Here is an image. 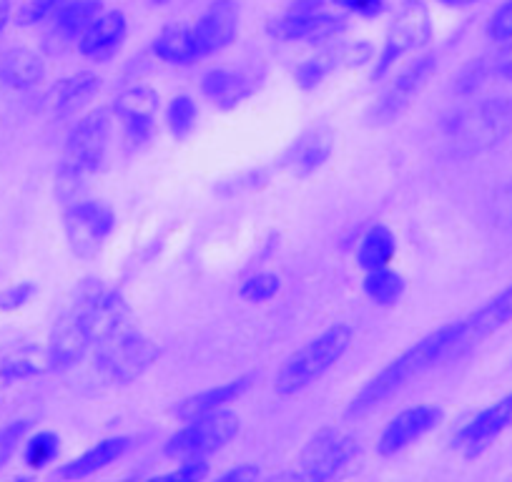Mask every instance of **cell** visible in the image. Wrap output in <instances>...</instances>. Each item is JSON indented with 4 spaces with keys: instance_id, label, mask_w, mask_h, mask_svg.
<instances>
[{
    "instance_id": "obj_15",
    "label": "cell",
    "mask_w": 512,
    "mask_h": 482,
    "mask_svg": "<svg viewBox=\"0 0 512 482\" xmlns=\"http://www.w3.org/2000/svg\"><path fill=\"white\" fill-rule=\"evenodd\" d=\"M156 111H159V96L151 88L136 86L123 91L113 103V113L123 124L128 144H149L156 131Z\"/></svg>"
},
{
    "instance_id": "obj_27",
    "label": "cell",
    "mask_w": 512,
    "mask_h": 482,
    "mask_svg": "<svg viewBox=\"0 0 512 482\" xmlns=\"http://www.w3.org/2000/svg\"><path fill=\"white\" fill-rule=\"evenodd\" d=\"M98 91H101V76L91 71L73 73V76L61 78L56 83V88H53V106H56V111L68 113L81 106V103L91 101Z\"/></svg>"
},
{
    "instance_id": "obj_25",
    "label": "cell",
    "mask_w": 512,
    "mask_h": 482,
    "mask_svg": "<svg viewBox=\"0 0 512 482\" xmlns=\"http://www.w3.org/2000/svg\"><path fill=\"white\" fill-rule=\"evenodd\" d=\"M339 61H359V48L357 46H344L334 48V51H322L319 56L307 58L304 63H299L297 71H294V81L304 91H312V88L322 86L327 81V76H332L337 71Z\"/></svg>"
},
{
    "instance_id": "obj_3",
    "label": "cell",
    "mask_w": 512,
    "mask_h": 482,
    "mask_svg": "<svg viewBox=\"0 0 512 482\" xmlns=\"http://www.w3.org/2000/svg\"><path fill=\"white\" fill-rule=\"evenodd\" d=\"M352 327L349 324H334L324 329L319 337L309 339L304 347H299L279 370L274 392L279 397H297L304 390L322 380L332 367H337L339 359L347 354L352 344Z\"/></svg>"
},
{
    "instance_id": "obj_40",
    "label": "cell",
    "mask_w": 512,
    "mask_h": 482,
    "mask_svg": "<svg viewBox=\"0 0 512 482\" xmlns=\"http://www.w3.org/2000/svg\"><path fill=\"white\" fill-rule=\"evenodd\" d=\"M33 292H36V287H33V284H28V282L16 284V287H11L8 292L0 294V309L11 312V309L23 307V304L33 297Z\"/></svg>"
},
{
    "instance_id": "obj_22",
    "label": "cell",
    "mask_w": 512,
    "mask_h": 482,
    "mask_svg": "<svg viewBox=\"0 0 512 482\" xmlns=\"http://www.w3.org/2000/svg\"><path fill=\"white\" fill-rule=\"evenodd\" d=\"M128 445H131L128 437H108V440H101L96 447L83 452L81 457L66 462V465L58 470V477H66V480H86V477L96 475V472L106 470L108 465L121 460V457L126 455Z\"/></svg>"
},
{
    "instance_id": "obj_2",
    "label": "cell",
    "mask_w": 512,
    "mask_h": 482,
    "mask_svg": "<svg viewBox=\"0 0 512 482\" xmlns=\"http://www.w3.org/2000/svg\"><path fill=\"white\" fill-rule=\"evenodd\" d=\"M457 337H460V322L442 324L440 329L422 337L420 342L412 344L410 349L395 357L387 367L369 377L362 390L352 397L347 407V417H364L377 407L387 405L395 395H400L407 385L437 367L442 359H450L455 352Z\"/></svg>"
},
{
    "instance_id": "obj_36",
    "label": "cell",
    "mask_w": 512,
    "mask_h": 482,
    "mask_svg": "<svg viewBox=\"0 0 512 482\" xmlns=\"http://www.w3.org/2000/svg\"><path fill=\"white\" fill-rule=\"evenodd\" d=\"M61 3L63 0H28L21 11V23L23 26H33V23L51 21L58 8H61Z\"/></svg>"
},
{
    "instance_id": "obj_8",
    "label": "cell",
    "mask_w": 512,
    "mask_h": 482,
    "mask_svg": "<svg viewBox=\"0 0 512 482\" xmlns=\"http://www.w3.org/2000/svg\"><path fill=\"white\" fill-rule=\"evenodd\" d=\"M239 435V417L231 410H216L209 415H201L189 420L169 442L164 452L176 460L186 457H206L211 452L221 450Z\"/></svg>"
},
{
    "instance_id": "obj_34",
    "label": "cell",
    "mask_w": 512,
    "mask_h": 482,
    "mask_svg": "<svg viewBox=\"0 0 512 482\" xmlns=\"http://www.w3.org/2000/svg\"><path fill=\"white\" fill-rule=\"evenodd\" d=\"M31 430V422L28 420H16L11 425L0 427V470L11 462V457L16 455V450L21 447L23 437Z\"/></svg>"
},
{
    "instance_id": "obj_17",
    "label": "cell",
    "mask_w": 512,
    "mask_h": 482,
    "mask_svg": "<svg viewBox=\"0 0 512 482\" xmlns=\"http://www.w3.org/2000/svg\"><path fill=\"white\" fill-rule=\"evenodd\" d=\"M194 36L201 58H209L229 48L239 36V6L234 0H214L196 21Z\"/></svg>"
},
{
    "instance_id": "obj_35",
    "label": "cell",
    "mask_w": 512,
    "mask_h": 482,
    "mask_svg": "<svg viewBox=\"0 0 512 482\" xmlns=\"http://www.w3.org/2000/svg\"><path fill=\"white\" fill-rule=\"evenodd\" d=\"M487 36L497 43H505L512 38V0H505L500 8L487 21Z\"/></svg>"
},
{
    "instance_id": "obj_12",
    "label": "cell",
    "mask_w": 512,
    "mask_h": 482,
    "mask_svg": "<svg viewBox=\"0 0 512 482\" xmlns=\"http://www.w3.org/2000/svg\"><path fill=\"white\" fill-rule=\"evenodd\" d=\"M435 68L437 58L432 56V53H425V56H420L417 61H412L410 66L390 83V88L382 93V98L374 103L372 113H369L372 124H390V121H395V118L410 106L412 98L427 86V81L432 78Z\"/></svg>"
},
{
    "instance_id": "obj_19",
    "label": "cell",
    "mask_w": 512,
    "mask_h": 482,
    "mask_svg": "<svg viewBox=\"0 0 512 482\" xmlns=\"http://www.w3.org/2000/svg\"><path fill=\"white\" fill-rule=\"evenodd\" d=\"M256 88H259V81L249 71L214 68V71L204 73V78H201V91H204V96L214 106L224 108V111L241 106L246 98L254 96Z\"/></svg>"
},
{
    "instance_id": "obj_46",
    "label": "cell",
    "mask_w": 512,
    "mask_h": 482,
    "mask_svg": "<svg viewBox=\"0 0 512 482\" xmlns=\"http://www.w3.org/2000/svg\"><path fill=\"white\" fill-rule=\"evenodd\" d=\"M0 8H8V0H0Z\"/></svg>"
},
{
    "instance_id": "obj_39",
    "label": "cell",
    "mask_w": 512,
    "mask_h": 482,
    "mask_svg": "<svg viewBox=\"0 0 512 482\" xmlns=\"http://www.w3.org/2000/svg\"><path fill=\"white\" fill-rule=\"evenodd\" d=\"M490 66H492V78L512 81V38L502 43L500 51L490 58Z\"/></svg>"
},
{
    "instance_id": "obj_30",
    "label": "cell",
    "mask_w": 512,
    "mask_h": 482,
    "mask_svg": "<svg viewBox=\"0 0 512 482\" xmlns=\"http://www.w3.org/2000/svg\"><path fill=\"white\" fill-rule=\"evenodd\" d=\"M196 118H199V108H196V101L186 93L176 96L174 101L169 103V111H166V124H169L171 136L176 141L189 139L191 131L196 129Z\"/></svg>"
},
{
    "instance_id": "obj_11",
    "label": "cell",
    "mask_w": 512,
    "mask_h": 482,
    "mask_svg": "<svg viewBox=\"0 0 512 482\" xmlns=\"http://www.w3.org/2000/svg\"><path fill=\"white\" fill-rule=\"evenodd\" d=\"M116 229V216L101 201H76L66 211V236L78 257H93Z\"/></svg>"
},
{
    "instance_id": "obj_45",
    "label": "cell",
    "mask_w": 512,
    "mask_h": 482,
    "mask_svg": "<svg viewBox=\"0 0 512 482\" xmlns=\"http://www.w3.org/2000/svg\"><path fill=\"white\" fill-rule=\"evenodd\" d=\"M151 3H156V6H166L169 0H151Z\"/></svg>"
},
{
    "instance_id": "obj_5",
    "label": "cell",
    "mask_w": 512,
    "mask_h": 482,
    "mask_svg": "<svg viewBox=\"0 0 512 482\" xmlns=\"http://www.w3.org/2000/svg\"><path fill=\"white\" fill-rule=\"evenodd\" d=\"M108 141H111V113L106 108L86 113L68 134L61 179L73 186L83 176L101 171L108 156Z\"/></svg>"
},
{
    "instance_id": "obj_41",
    "label": "cell",
    "mask_w": 512,
    "mask_h": 482,
    "mask_svg": "<svg viewBox=\"0 0 512 482\" xmlns=\"http://www.w3.org/2000/svg\"><path fill=\"white\" fill-rule=\"evenodd\" d=\"M38 375V367L28 359H13V362H6L3 367V377L6 380H23V377H33Z\"/></svg>"
},
{
    "instance_id": "obj_20",
    "label": "cell",
    "mask_w": 512,
    "mask_h": 482,
    "mask_svg": "<svg viewBox=\"0 0 512 482\" xmlns=\"http://www.w3.org/2000/svg\"><path fill=\"white\" fill-rule=\"evenodd\" d=\"M334 151V134L329 126H314V129L304 131L292 149L284 156V166L292 171L294 176H312L314 171L322 169L329 161Z\"/></svg>"
},
{
    "instance_id": "obj_6",
    "label": "cell",
    "mask_w": 512,
    "mask_h": 482,
    "mask_svg": "<svg viewBox=\"0 0 512 482\" xmlns=\"http://www.w3.org/2000/svg\"><path fill=\"white\" fill-rule=\"evenodd\" d=\"M159 359V347L149 337L131 329L113 334L96 347V367L108 382H136Z\"/></svg>"
},
{
    "instance_id": "obj_10",
    "label": "cell",
    "mask_w": 512,
    "mask_h": 482,
    "mask_svg": "<svg viewBox=\"0 0 512 482\" xmlns=\"http://www.w3.org/2000/svg\"><path fill=\"white\" fill-rule=\"evenodd\" d=\"M359 457V442L352 435L342 430H319L307 447L302 450V472L299 475L314 482L337 480L352 467V462Z\"/></svg>"
},
{
    "instance_id": "obj_42",
    "label": "cell",
    "mask_w": 512,
    "mask_h": 482,
    "mask_svg": "<svg viewBox=\"0 0 512 482\" xmlns=\"http://www.w3.org/2000/svg\"><path fill=\"white\" fill-rule=\"evenodd\" d=\"M259 477V467L254 465V462H241L239 467H234V470L224 472L221 475V482H251Z\"/></svg>"
},
{
    "instance_id": "obj_18",
    "label": "cell",
    "mask_w": 512,
    "mask_h": 482,
    "mask_svg": "<svg viewBox=\"0 0 512 482\" xmlns=\"http://www.w3.org/2000/svg\"><path fill=\"white\" fill-rule=\"evenodd\" d=\"M128 23L121 11H103L86 31L78 38V51L81 56L91 58L96 63H106L121 51L126 41Z\"/></svg>"
},
{
    "instance_id": "obj_4",
    "label": "cell",
    "mask_w": 512,
    "mask_h": 482,
    "mask_svg": "<svg viewBox=\"0 0 512 482\" xmlns=\"http://www.w3.org/2000/svg\"><path fill=\"white\" fill-rule=\"evenodd\" d=\"M447 134L467 154L505 144L512 136V98L495 96L462 108L450 118Z\"/></svg>"
},
{
    "instance_id": "obj_9",
    "label": "cell",
    "mask_w": 512,
    "mask_h": 482,
    "mask_svg": "<svg viewBox=\"0 0 512 482\" xmlns=\"http://www.w3.org/2000/svg\"><path fill=\"white\" fill-rule=\"evenodd\" d=\"M324 0H297L289 13L269 23V36L282 43H327L342 36L347 23L322 8Z\"/></svg>"
},
{
    "instance_id": "obj_21",
    "label": "cell",
    "mask_w": 512,
    "mask_h": 482,
    "mask_svg": "<svg viewBox=\"0 0 512 482\" xmlns=\"http://www.w3.org/2000/svg\"><path fill=\"white\" fill-rule=\"evenodd\" d=\"M251 380H254V377L244 375V377H239V380L224 382V385L199 392V395L186 397V400L176 407V417H179L181 422H189V420H196V417H201V415H209V412L224 410L226 405L236 402L246 390H249Z\"/></svg>"
},
{
    "instance_id": "obj_38",
    "label": "cell",
    "mask_w": 512,
    "mask_h": 482,
    "mask_svg": "<svg viewBox=\"0 0 512 482\" xmlns=\"http://www.w3.org/2000/svg\"><path fill=\"white\" fill-rule=\"evenodd\" d=\"M332 3L359 18H374L384 11V0H332Z\"/></svg>"
},
{
    "instance_id": "obj_29",
    "label": "cell",
    "mask_w": 512,
    "mask_h": 482,
    "mask_svg": "<svg viewBox=\"0 0 512 482\" xmlns=\"http://www.w3.org/2000/svg\"><path fill=\"white\" fill-rule=\"evenodd\" d=\"M3 76L16 88H33L46 76V66L31 51H13L3 63Z\"/></svg>"
},
{
    "instance_id": "obj_28",
    "label": "cell",
    "mask_w": 512,
    "mask_h": 482,
    "mask_svg": "<svg viewBox=\"0 0 512 482\" xmlns=\"http://www.w3.org/2000/svg\"><path fill=\"white\" fill-rule=\"evenodd\" d=\"M362 287L369 302H374L377 307H395L405 294V279H402V274L392 272L390 267H382L367 272Z\"/></svg>"
},
{
    "instance_id": "obj_14",
    "label": "cell",
    "mask_w": 512,
    "mask_h": 482,
    "mask_svg": "<svg viewBox=\"0 0 512 482\" xmlns=\"http://www.w3.org/2000/svg\"><path fill=\"white\" fill-rule=\"evenodd\" d=\"M442 410L437 405H417L410 410L400 412L384 425L382 435L377 440V452L382 457H392L402 452L405 447L415 445L417 440L435 430L442 422Z\"/></svg>"
},
{
    "instance_id": "obj_43",
    "label": "cell",
    "mask_w": 512,
    "mask_h": 482,
    "mask_svg": "<svg viewBox=\"0 0 512 482\" xmlns=\"http://www.w3.org/2000/svg\"><path fill=\"white\" fill-rule=\"evenodd\" d=\"M442 6H450V8H467V6H475L477 0H437Z\"/></svg>"
},
{
    "instance_id": "obj_32",
    "label": "cell",
    "mask_w": 512,
    "mask_h": 482,
    "mask_svg": "<svg viewBox=\"0 0 512 482\" xmlns=\"http://www.w3.org/2000/svg\"><path fill=\"white\" fill-rule=\"evenodd\" d=\"M279 289H282V279H279L277 274L262 272V274H254V277L246 279V282L241 284L239 294L244 302L264 304V302H269V299L277 297Z\"/></svg>"
},
{
    "instance_id": "obj_24",
    "label": "cell",
    "mask_w": 512,
    "mask_h": 482,
    "mask_svg": "<svg viewBox=\"0 0 512 482\" xmlns=\"http://www.w3.org/2000/svg\"><path fill=\"white\" fill-rule=\"evenodd\" d=\"M154 53L171 66H191L201 61L199 43L191 26H169L154 38Z\"/></svg>"
},
{
    "instance_id": "obj_31",
    "label": "cell",
    "mask_w": 512,
    "mask_h": 482,
    "mask_svg": "<svg viewBox=\"0 0 512 482\" xmlns=\"http://www.w3.org/2000/svg\"><path fill=\"white\" fill-rule=\"evenodd\" d=\"M58 435L53 432H38L31 440L26 442V450H23V460L33 470H41V467L51 465L58 455Z\"/></svg>"
},
{
    "instance_id": "obj_1",
    "label": "cell",
    "mask_w": 512,
    "mask_h": 482,
    "mask_svg": "<svg viewBox=\"0 0 512 482\" xmlns=\"http://www.w3.org/2000/svg\"><path fill=\"white\" fill-rule=\"evenodd\" d=\"M126 299L103 284H86L73 302L71 312L53 329L48 359L53 367H68L83 357L91 347L128 329Z\"/></svg>"
},
{
    "instance_id": "obj_7",
    "label": "cell",
    "mask_w": 512,
    "mask_h": 482,
    "mask_svg": "<svg viewBox=\"0 0 512 482\" xmlns=\"http://www.w3.org/2000/svg\"><path fill=\"white\" fill-rule=\"evenodd\" d=\"M432 38V21L430 11L422 0H407L402 3V8L397 11L395 21H392L390 31H387V38H384V46L379 51L377 63L372 68V81H382L390 68L400 61L405 53L415 51V48L425 46Z\"/></svg>"
},
{
    "instance_id": "obj_37",
    "label": "cell",
    "mask_w": 512,
    "mask_h": 482,
    "mask_svg": "<svg viewBox=\"0 0 512 482\" xmlns=\"http://www.w3.org/2000/svg\"><path fill=\"white\" fill-rule=\"evenodd\" d=\"M204 477H209V462H206L204 457H186V460L181 462L179 470L169 472V475H164L161 480L196 482V480H204Z\"/></svg>"
},
{
    "instance_id": "obj_16",
    "label": "cell",
    "mask_w": 512,
    "mask_h": 482,
    "mask_svg": "<svg viewBox=\"0 0 512 482\" xmlns=\"http://www.w3.org/2000/svg\"><path fill=\"white\" fill-rule=\"evenodd\" d=\"M510 322H512V282L507 284L502 292H497L495 297L487 299L480 309H475L470 317L462 319L460 337H457L452 357H455V354L467 352V349L475 347V344L485 342L487 337L500 332V329L507 327Z\"/></svg>"
},
{
    "instance_id": "obj_26",
    "label": "cell",
    "mask_w": 512,
    "mask_h": 482,
    "mask_svg": "<svg viewBox=\"0 0 512 482\" xmlns=\"http://www.w3.org/2000/svg\"><path fill=\"white\" fill-rule=\"evenodd\" d=\"M397 254V239L387 226L377 224L359 239L357 247V267L364 272L390 267Z\"/></svg>"
},
{
    "instance_id": "obj_13",
    "label": "cell",
    "mask_w": 512,
    "mask_h": 482,
    "mask_svg": "<svg viewBox=\"0 0 512 482\" xmlns=\"http://www.w3.org/2000/svg\"><path fill=\"white\" fill-rule=\"evenodd\" d=\"M512 427V392L502 400H497L495 405L485 407L482 412H477L467 425H462L460 430L452 437V447L457 452H462L465 457H477Z\"/></svg>"
},
{
    "instance_id": "obj_44",
    "label": "cell",
    "mask_w": 512,
    "mask_h": 482,
    "mask_svg": "<svg viewBox=\"0 0 512 482\" xmlns=\"http://www.w3.org/2000/svg\"><path fill=\"white\" fill-rule=\"evenodd\" d=\"M6 23H8V8H0V33H3Z\"/></svg>"
},
{
    "instance_id": "obj_23",
    "label": "cell",
    "mask_w": 512,
    "mask_h": 482,
    "mask_svg": "<svg viewBox=\"0 0 512 482\" xmlns=\"http://www.w3.org/2000/svg\"><path fill=\"white\" fill-rule=\"evenodd\" d=\"M103 13V0H63L53 21V36L63 43L81 38V33Z\"/></svg>"
},
{
    "instance_id": "obj_33",
    "label": "cell",
    "mask_w": 512,
    "mask_h": 482,
    "mask_svg": "<svg viewBox=\"0 0 512 482\" xmlns=\"http://www.w3.org/2000/svg\"><path fill=\"white\" fill-rule=\"evenodd\" d=\"M487 78H492L490 58H477V61H472L470 66L462 68V73L457 76V83H455L457 93H460V96H472V93H477L482 86H485Z\"/></svg>"
}]
</instances>
